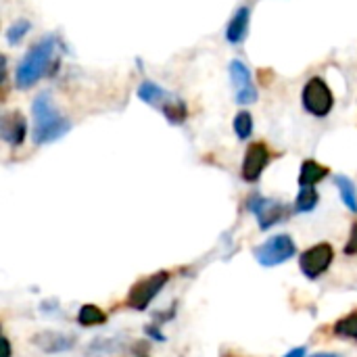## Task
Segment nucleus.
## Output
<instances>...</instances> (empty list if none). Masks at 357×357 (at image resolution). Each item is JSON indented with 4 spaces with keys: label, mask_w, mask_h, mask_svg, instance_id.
I'll return each instance as SVG.
<instances>
[{
    "label": "nucleus",
    "mask_w": 357,
    "mask_h": 357,
    "mask_svg": "<svg viewBox=\"0 0 357 357\" xmlns=\"http://www.w3.org/2000/svg\"><path fill=\"white\" fill-rule=\"evenodd\" d=\"M31 111H33V142L36 144L54 142L63 134H67L71 128V123L56 111L48 94H38L31 105Z\"/></svg>",
    "instance_id": "obj_1"
},
{
    "label": "nucleus",
    "mask_w": 357,
    "mask_h": 357,
    "mask_svg": "<svg viewBox=\"0 0 357 357\" xmlns=\"http://www.w3.org/2000/svg\"><path fill=\"white\" fill-rule=\"evenodd\" d=\"M54 50H56L54 36H46L38 44H33L17 67V73H15L17 86L25 90V88H31L36 82H40V77L48 71V67L52 63Z\"/></svg>",
    "instance_id": "obj_2"
},
{
    "label": "nucleus",
    "mask_w": 357,
    "mask_h": 357,
    "mask_svg": "<svg viewBox=\"0 0 357 357\" xmlns=\"http://www.w3.org/2000/svg\"><path fill=\"white\" fill-rule=\"evenodd\" d=\"M297 255V245L291 234H276L253 249V257L264 268H276Z\"/></svg>",
    "instance_id": "obj_3"
},
{
    "label": "nucleus",
    "mask_w": 357,
    "mask_h": 357,
    "mask_svg": "<svg viewBox=\"0 0 357 357\" xmlns=\"http://www.w3.org/2000/svg\"><path fill=\"white\" fill-rule=\"evenodd\" d=\"M169 282V272L161 270V272H155L142 280H138L130 293H128V299H126V305L130 310H136V312H144L155 299L157 295L165 289V284Z\"/></svg>",
    "instance_id": "obj_4"
},
{
    "label": "nucleus",
    "mask_w": 357,
    "mask_h": 357,
    "mask_svg": "<svg viewBox=\"0 0 357 357\" xmlns=\"http://www.w3.org/2000/svg\"><path fill=\"white\" fill-rule=\"evenodd\" d=\"M335 261V249L331 243H318L299 255V270L307 280H318L324 276Z\"/></svg>",
    "instance_id": "obj_5"
},
{
    "label": "nucleus",
    "mask_w": 357,
    "mask_h": 357,
    "mask_svg": "<svg viewBox=\"0 0 357 357\" xmlns=\"http://www.w3.org/2000/svg\"><path fill=\"white\" fill-rule=\"evenodd\" d=\"M247 207L257 218L259 230H264V232L274 228L276 224L289 220V215H291V211H289V207L284 203L274 201V199H266V197H259V195L249 197Z\"/></svg>",
    "instance_id": "obj_6"
},
{
    "label": "nucleus",
    "mask_w": 357,
    "mask_h": 357,
    "mask_svg": "<svg viewBox=\"0 0 357 357\" xmlns=\"http://www.w3.org/2000/svg\"><path fill=\"white\" fill-rule=\"evenodd\" d=\"M301 100H303V107L316 117H326L335 107V96L322 77H312L305 84Z\"/></svg>",
    "instance_id": "obj_7"
},
{
    "label": "nucleus",
    "mask_w": 357,
    "mask_h": 357,
    "mask_svg": "<svg viewBox=\"0 0 357 357\" xmlns=\"http://www.w3.org/2000/svg\"><path fill=\"white\" fill-rule=\"evenodd\" d=\"M230 77H232V86L236 92V102L249 105L257 100V88L253 86L251 73L243 61H230Z\"/></svg>",
    "instance_id": "obj_8"
},
{
    "label": "nucleus",
    "mask_w": 357,
    "mask_h": 357,
    "mask_svg": "<svg viewBox=\"0 0 357 357\" xmlns=\"http://www.w3.org/2000/svg\"><path fill=\"white\" fill-rule=\"evenodd\" d=\"M270 163V149L266 142H253L247 153H245V161H243V178L247 182H257L264 174V169Z\"/></svg>",
    "instance_id": "obj_9"
},
{
    "label": "nucleus",
    "mask_w": 357,
    "mask_h": 357,
    "mask_svg": "<svg viewBox=\"0 0 357 357\" xmlns=\"http://www.w3.org/2000/svg\"><path fill=\"white\" fill-rule=\"evenodd\" d=\"M31 343L44 354H65L75 347V339L71 335L56 333V331H42L33 335Z\"/></svg>",
    "instance_id": "obj_10"
},
{
    "label": "nucleus",
    "mask_w": 357,
    "mask_h": 357,
    "mask_svg": "<svg viewBox=\"0 0 357 357\" xmlns=\"http://www.w3.org/2000/svg\"><path fill=\"white\" fill-rule=\"evenodd\" d=\"M27 134V123L25 117L19 111H10L4 113L0 119V136L10 144V146H19L25 140Z\"/></svg>",
    "instance_id": "obj_11"
},
{
    "label": "nucleus",
    "mask_w": 357,
    "mask_h": 357,
    "mask_svg": "<svg viewBox=\"0 0 357 357\" xmlns=\"http://www.w3.org/2000/svg\"><path fill=\"white\" fill-rule=\"evenodd\" d=\"M138 96H140L146 105H153V107H157V109H161V111H165L169 105H174V102L178 100L172 92H167L165 88H161V86L155 84V82H144V84L138 88Z\"/></svg>",
    "instance_id": "obj_12"
},
{
    "label": "nucleus",
    "mask_w": 357,
    "mask_h": 357,
    "mask_svg": "<svg viewBox=\"0 0 357 357\" xmlns=\"http://www.w3.org/2000/svg\"><path fill=\"white\" fill-rule=\"evenodd\" d=\"M249 17H251V10L247 6H241L234 17L230 19L228 23V29H226V38L230 44H241L245 38H247V31H249Z\"/></svg>",
    "instance_id": "obj_13"
},
{
    "label": "nucleus",
    "mask_w": 357,
    "mask_h": 357,
    "mask_svg": "<svg viewBox=\"0 0 357 357\" xmlns=\"http://www.w3.org/2000/svg\"><path fill=\"white\" fill-rule=\"evenodd\" d=\"M328 176V167L314 161V159H307L301 163V172H299V186H316L318 182H322L324 178Z\"/></svg>",
    "instance_id": "obj_14"
},
{
    "label": "nucleus",
    "mask_w": 357,
    "mask_h": 357,
    "mask_svg": "<svg viewBox=\"0 0 357 357\" xmlns=\"http://www.w3.org/2000/svg\"><path fill=\"white\" fill-rule=\"evenodd\" d=\"M107 322V314L92 303H86L77 310V324L84 328H92V326H102Z\"/></svg>",
    "instance_id": "obj_15"
},
{
    "label": "nucleus",
    "mask_w": 357,
    "mask_h": 357,
    "mask_svg": "<svg viewBox=\"0 0 357 357\" xmlns=\"http://www.w3.org/2000/svg\"><path fill=\"white\" fill-rule=\"evenodd\" d=\"M335 337L345 339V341H357V310L349 312L347 316L339 318L333 326Z\"/></svg>",
    "instance_id": "obj_16"
},
{
    "label": "nucleus",
    "mask_w": 357,
    "mask_h": 357,
    "mask_svg": "<svg viewBox=\"0 0 357 357\" xmlns=\"http://www.w3.org/2000/svg\"><path fill=\"white\" fill-rule=\"evenodd\" d=\"M335 184H337V188L341 192V199H343L345 207L351 213H357V188L354 180L347 178V176H335Z\"/></svg>",
    "instance_id": "obj_17"
},
{
    "label": "nucleus",
    "mask_w": 357,
    "mask_h": 357,
    "mask_svg": "<svg viewBox=\"0 0 357 357\" xmlns=\"http://www.w3.org/2000/svg\"><path fill=\"white\" fill-rule=\"evenodd\" d=\"M320 201V195L316 192L314 186H299V195L295 199V211L297 213H310L316 209Z\"/></svg>",
    "instance_id": "obj_18"
},
{
    "label": "nucleus",
    "mask_w": 357,
    "mask_h": 357,
    "mask_svg": "<svg viewBox=\"0 0 357 357\" xmlns=\"http://www.w3.org/2000/svg\"><path fill=\"white\" fill-rule=\"evenodd\" d=\"M234 132H236V136H238L241 140H247V138L251 136V132H253V117H251V113L241 111V113L234 117Z\"/></svg>",
    "instance_id": "obj_19"
},
{
    "label": "nucleus",
    "mask_w": 357,
    "mask_h": 357,
    "mask_svg": "<svg viewBox=\"0 0 357 357\" xmlns=\"http://www.w3.org/2000/svg\"><path fill=\"white\" fill-rule=\"evenodd\" d=\"M29 21H25V19H19V21H15L8 29H6V40H8V44H19L21 40H23V36L29 31Z\"/></svg>",
    "instance_id": "obj_20"
},
{
    "label": "nucleus",
    "mask_w": 357,
    "mask_h": 357,
    "mask_svg": "<svg viewBox=\"0 0 357 357\" xmlns=\"http://www.w3.org/2000/svg\"><path fill=\"white\" fill-rule=\"evenodd\" d=\"M345 255H357V222L351 226V232H349V238H347V245H345Z\"/></svg>",
    "instance_id": "obj_21"
},
{
    "label": "nucleus",
    "mask_w": 357,
    "mask_h": 357,
    "mask_svg": "<svg viewBox=\"0 0 357 357\" xmlns=\"http://www.w3.org/2000/svg\"><path fill=\"white\" fill-rule=\"evenodd\" d=\"M161 326L159 324H149V326H144V333H146V337H151L153 341H165V337L161 335V331H159Z\"/></svg>",
    "instance_id": "obj_22"
},
{
    "label": "nucleus",
    "mask_w": 357,
    "mask_h": 357,
    "mask_svg": "<svg viewBox=\"0 0 357 357\" xmlns=\"http://www.w3.org/2000/svg\"><path fill=\"white\" fill-rule=\"evenodd\" d=\"M307 356V349L305 347H295V349H291L289 354L284 357H305Z\"/></svg>",
    "instance_id": "obj_23"
},
{
    "label": "nucleus",
    "mask_w": 357,
    "mask_h": 357,
    "mask_svg": "<svg viewBox=\"0 0 357 357\" xmlns=\"http://www.w3.org/2000/svg\"><path fill=\"white\" fill-rule=\"evenodd\" d=\"M312 357H341V354H331V351H322V354H314Z\"/></svg>",
    "instance_id": "obj_24"
},
{
    "label": "nucleus",
    "mask_w": 357,
    "mask_h": 357,
    "mask_svg": "<svg viewBox=\"0 0 357 357\" xmlns=\"http://www.w3.org/2000/svg\"><path fill=\"white\" fill-rule=\"evenodd\" d=\"M222 357H241V356H236V354H232V351H224Z\"/></svg>",
    "instance_id": "obj_25"
},
{
    "label": "nucleus",
    "mask_w": 357,
    "mask_h": 357,
    "mask_svg": "<svg viewBox=\"0 0 357 357\" xmlns=\"http://www.w3.org/2000/svg\"><path fill=\"white\" fill-rule=\"evenodd\" d=\"M140 357H146V356H140Z\"/></svg>",
    "instance_id": "obj_26"
}]
</instances>
